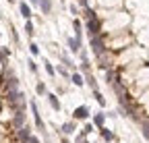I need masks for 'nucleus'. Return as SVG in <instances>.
Segmentation results:
<instances>
[{
    "label": "nucleus",
    "mask_w": 149,
    "mask_h": 143,
    "mask_svg": "<svg viewBox=\"0 0 149 143\" xmlns=\"http://www.w3.org/2000/svg\"><path fill=\"white\" fill-rule=\"evenodd\" d=\"M100 131H102V137L106 139V141H112V139H114V135H112L108 129H104V127H100Z\"/></svg>",
    "instance_id": "dca6fc26"
},
{
    "label": "nucleus",
    "mask_w": 149,
    "mask_h": 143,
    "mask_svg": "<svg viewBox=\"0 0 149 143\" xmlns=\"http://www.w3.org/2000/svg\"><path fill=\"white\" fill-rule=\"evenodd\" d=\"M89 114H91V112H89L87 106H79V108L74 110V114H72V116L77 118V120H85V118H89Z\"/></svg>",
    "instance_id": "20e7f679"
},
{
    "label": "nucleus",
    "mask_w": 149,
    "mask_h": 143,
    "mask_svg": "<svg viewBox=\"0 0 149 143\" xmlns=\"http://www.w3.org/2000/svg\"><path fill=\"white\" fill-rule=\"evenodd\" d=\"M143 137H145V139L149 141V122H147V120L143 122Z\"/></svg>",
    "instance_id": "aec40b11"
},
{
    "label": "nucleus",
    "mask_w": 149,
    "mask_h": 143,
    "mask_svg": "<svg viewBox=\"0 0 149 143\" xmlns=\"http://www.w3.org/2000/svg\"><path fill=\"white\" fill-rule=\"evenodd\" d=\"M77 2H79L81 6H87V0H77Z\"/></svg>",
    "instance_id": "c756f323"
},
{
    "label": "nucleus",
    "mask_w": 149,
    "mask_h": 143,
    "mask_svg": "<svg viewBox=\"0 0 149 143\" xmlns=\"http://www.w3.org/2000/svg\"><path fill=\"white\" fill-rule=\"evenodd\" d=\"M72 27H74V33H77V40H81V35H83V31H81V21L74 19V21H72Z\"/></svg>",
    "instance_id": "f8f14e48"
},
{
    "label": "nucleus",
    "mask_w": 149,
    "mask_h": 143,
    "mask_svg": "<svg viewBox=\"0 0 149 143\" xmlns=\"http://www.w3.org/2000/svg\"><path fill=\"white\" fill-rule=\"evenodd\" d=\"M29 108H31L33 120H35V124H37V131H42V133L46 135V124H44V120H42V114H40V108H37V104L31 102V104H29Z\"/></svg>",
    "instance_id": "f257e3e1"
},
{
    "label": "nucleus",
    "mask_w": 149,
    "mask_h": 143,
    "mask_svg": "<svg viewBox=\"0 0 149 143\" xmlns=\"http://www.w3.org/2000/svg\"><path fill=\"white\" fill-rule=\"evenodd\" d=\"M58 73H60L62 77H68V70H66L64 66H58Z\"/></svg>",
    "instance_id": "bb28decb"
},
{
    "label": "nucleus",
    "mask_w": 149,
    "mask_h": 143,
    "mask_svg": "<svg viewBox=\"0 0 149 143\" xmlns=\"http://www.w3.org/2000/svg\"><path fill=\"white\" fill-rule=\"evenodd\" d=\"M85 27H87V31H89V35H97V33L102 31V21L97 19V17H93V19H87V23H85Z\"/></svg>",
    "instance_id": "f03ea898"
},
{
    "label": "nucleus",
    "mask_w": 149,
    "mask_h": 143,
    "mask_svg": "<svg viewBox=\"0 0 149 143\" xmlns=\"http://www.w3.org/2000/svg\"><path fill=\"white\" fill-rule=\"evenodd\" d=\"M91 129H93V127H91V124H85V127H83V135H87V133H91Z\"/></svg>",
    "instance_id": "cd10ccee"
},
{
    "label": "nucleus",
    "mask_w": 149,
    "mask_h": 143,
    "mask_svg": "<svg viewBox=\"0 0 149 143\" xmlns=\"http://www.w3.org/2000/svg\"><path fill=\"white\" fill-rule=\"evenodd\" d=\"M60 131H62L64 135H70V133H74V122H64L62 127H60Z\"/></svg>",
    "instance_id": "1a4fd4ad"
},
{
    "label": "nucleus",
    "mask_w": 149,
    "mask_h": 143,
    "mask_svg": "<svg viewBox=\"0 0 149 143\" xmlns=\"http://www.w3.org/2000/svg\"><path fill=\"white\" fill-rule=\"evenodd\" d=\"M27 64H29V70H31V73H37V64H35L33 60H29Z\"/></svg>",
    "instance_id": "393cba45"
},
{
    "label": "nucleus",
    "mask_w": 149,
    "mask_h": 143,
    "mask_svg": "<svg viewBox=\"0 0 149 143\" xmlns=\"http://www.w3.org/2000/svg\"><path fill=\"white\" fill-rule=\"evenodd\" d=\"M23 122H25V114L19 110V112L15 114V127H23Z\"/></svg>",
    "instance_id": "9d476101"
},
{
    "label": "nucleus",
    "mask_w": 149,
    "mask_h": 143,
    "mask_svg": "<svg viewBox=\"0 0 149 143\" xmlns=\"http://www.w3.org/2000/svg\"><path fill=\"white\" fill-rule=\"evenodd\" d=\"M66 44H68V48H70L72 52H77V54H79V50H81V40H77V38H66Z\"/></svg>",
    "instance_id": "39448f33"
},
{
    "label": "nucleus",
    "mask_w": 149,
    "mask_h": 143,
    "mask_svg": "<svg viewBox=\"0 0 149 143\" xmlns=\"http://www.w3.org/2000/svg\"><path fill=\"white\" fill-rule=\"evenodd\" d=\"M44 64H46V70H48V75H54V73H56V68L52 66V62H48V60H46Z\"/></svg>",
    "instance_id": "5701e85b"
},
{
    "label": "nucleus",
    "mask_w": 149,
    "mask_h": 143,
    "mask_svg": "<svg viewBox=\"0 0 149 143\" xmlns=\"http://www.w3.org/2000/svg\"><path fill=\"white\" fill-rule=\"evenodd\" d=\"M6 87H8V91H17V89H19V81L15 77H10L8 83H6Z\"/></svg>",
    "instance_id": "9b49d317"
},
{
    "label": "nucleus",
    "mask_w": 149,
    "mask_h": 143,
    "mask_svg": "<svg viewBox=\"0 0 149 143\" xmlns=\"http://www.w3.org/2000/svg\"><path fill=\"white\" fill-rule=\"evenodd\" d=\"M37 93H46V85L44 83H37Z\"/></svg>",
    "instance_id": "a878e982"
},
{
    "label": "nucleus",
    "mask_w": 149,
    "mask_h": 143,
    "mask_svg": "<svg viewBox=\"0 0 149 143\" xmlns=\"http://www.w3.org/2000/svg\"><path fill=\"white\" fill-rule=\"evenodd\" d=\"M95 17V10H91L89 6H85V19H93Z\"/></svg>",
    "instance_id": "4be33fe9"
},
{
    "label": "nucleus",
    "mask_w": 149,
    "mask_h": 143,
    "mask_svg": "<svg viewBox=\"0 0 149 143\" xmlns=\"http://www.w3.org/2000/svg\"><path fill=\"white\" fill-rule=\"evenodd\" d=\"M25 33H27V35H33V23H31L29 19H27V23H25Z\"/></svg>",
    "instance_id": "6ab92c4d"
},
{
    "label": "nucleus",
    "mask_w": 149,
    "mask_h": 143,
    "mask_svg": "<svg viewBox=\"0 0 149 143\" xmlns=\"http://www.w3.org/2000/svg\"><path fill=\"white\" fill-rule=\"evenodd\" d=\"M95 100L100 102V106H106V100H104V96H102V93L97 91V89H95Z\"/></svg>",
    "instance_id": "b1692460"
},
{
    "label": "nucleus",
    "mask_w": 149,
    "mask_h": 143,
    "mask_svg": "<svg viewBox=\"0 0 149 143\" xmlns=\"http://www.w3.org/2000/svg\"><path fill=\"white\" fill-rule=\"evenodd\" d=\"M85 79H87V85H89V87L93 89V91H95V89H97V81L93 79V77L89 75V73H85Z\"/></svg>",
    "instance_id": "ddd939ff"
},
{
    "label": "nucleus",
    "mask_w": 149,
    "mask_h": 143,
    "mask_svg": "<svg viewBox=\"0 0 149 143\" xmlns=\"http://www.w3.org/2000/svg\"><path fill=\"white\" fill-rule=\"evenodd\" d=\"M21 143H40V139H37V137H33V135H29V137H25Z\"/></svg>",
    "instance_id": "412c9836"
},
{
    "label": "nucleus",
    "mask_w": 149,
    "mask_h": 143,
    "mask_svg": "<svg viewBox=\"0 0 149 143\" xmlns=\"http://www.w3.org/2000/svg\"><path fill=\"white\" fill-rule=\"evenodd\" d=\"M29 2H31L33 6H40V0H29Z\"/></svg>",
    "instance_id": "c85d7f7f"
},
{
    "label": "nucleus",
    "mask_w": 149,
    "mask_h": 143,
    "mask_svg": "<svg viewBox=\"0 0 149 143\" xmlns=\"http://www.w3.org/2000/svg\"><path fill=\"white\" fill-rule=\"evenodd\" d=\"M40 8L44 15H50L52 13V0H40Z\"/></svg>",
    "instance_id": "0eeeda50"
},
{
    "label": "nucleus",
    "mask_w": 149,
    "mask_h": 143,
    "mask_svg": "<svg viewBox=\"0 0 149 143\" xmlns=\"http://www.w3.org/2000/svg\"><path fill=\"white\" fill-rule=\"evenodd\" d=\"M62 143H68V139H62Z\"/></svg>",
    "instance_id": "7c9ffc66"
},
{
    "label": "nucleus",
    "mask_w": 149,
    "mask_h": 143,
    "mask_svg": "<svg viewBox=\"0 0 149 143\" xmlns=\"http://www.w3.org/2000/svg\"><path fill=\"white\" fill-rule=\"evenodd\" d=\"M19 10H21V15L25 17V19H31V8L27 2H19Z\"/></svg>",
    "instance_id": "423d86ee"
},
{
    "label": "nucleus",
    "mask_w": 149,
    "mask_h": 143,
    "mask_svg": "<svg viewBox=\"0 0 149 143\" xmlns=\"http://www.w3.org/2000/svg\"><path fill=\"white\" fill-rule=\"evenodd\" d=\"M8 2H15V0H8Z\"/></svg>",
    "instance_id": "2f4dec72"
},
{
    "label": "nucleus",
    "mask_w": 149,
    "mask_h": 143,
    "mask_svg": "<svg viewBox=\"0 0 149 143\" xmlns=\"http://www.w3.org/2000/svg\"><path fill=\"white\" fill-rule=\"evenodd\" d=\"M70 79H72V83L77 85V87H83V83H85V81H83V77H81L79 73H74V75H72Z\"/></svg>",
    "instance_id": "4468645a"
},
{
    "label": "nucleus",
    "mask_w": 149,
    "mask_h": 143,
    "mask_svg": "<svg viewBox=\"0 0 149 143\" xmlns=\"http://www.w3.org/2000/svg\"><path fill=\"white\" fill-rule=\"evenodd\" d=\"M29 135H31V133H29V129H25V127H19V139H21V141H23L25 137H29Z\"/></svg>",
    "instance_id": "f3484780"
},
{
    "label": "nucleus",
    "mask_w": 149,
    "mask_h": 143,
    "mask_svg": "<svg viewBox=\"0 0 149 143\" xmlns=\"http://www.w3.org/2000/svg\"><path fill=\"white\" fill-rule=\"evenodd\" d=\"M93 122H95L97 124V127H104V122H106V114H95V118H93Z\"/></svg>",
    "instance_id": "2eb2a0df"
},
{
    "label": "nucleus",
    "mask_w": 149,
    "mask_h": 143,
    "mask_svg": "<svg viewBox=\"0 0 149 143\" xmlns=\"http://www.w3.org/2000/svg\"><path fill=\"white\" fill-rule=\"evenodd\" d=\"M48 102H50V106L54 110H60V102H58V98H56L54 93H48Z\"/></svg>",
    "instance_id": "6e6552de"
},
{
    "label": "nucleus",
    "mask_w": 149,
    "mask_h": 143,
    "mask_svg": "<svg viewBox=\"0 0 149 143\" xmlns=\"http://www.w3.org/2000/svg\"><path fill=\"white\" fill-rule=\"evenodd\" d=\"M29 52H31L33 56L40 54V48H37V44H35V42H31V44H29Z\"/></svg>",
    "instance_id": "a211bd4d"
},
{
    "label": "nucleus",
    "mask_w": 149,
    "mask_h": 143,
    "mask_svg": "<svg viewBox=\"0 0 149 143\" xmlns=\"http://www.w3.org/2000/svg\"><path fill=\"white\" fill-rule=\"evenodd\" d=\"M91 48H93V52H95L97 56L106 50V48H104V42H102V38H100V33H97V35H91Z\"/></svg>",
    "instance_id": "7ed1b4c3"
}]
</instances>
